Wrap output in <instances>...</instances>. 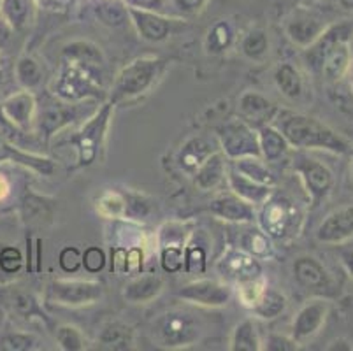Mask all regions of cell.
<instances>
[{
  "label": "cell",
  "mask_w": 353,
  "mask_h": 351,
  "mask_svg": "<svg viewBox=\"0 0 353 351\" xmlns=\"http://www.w3.org/2000/svg\"><path fill=\"white\" fill-rule=\"evenodd\" d=\"M280 132L290 146L299 150H325L332 153H346L350 150L348 143L338 132L306 114L285 116Z\"/></svg>",
  "instance_id": "cell-1"
},
{
  "label": "cell",
  "mask_w": 353,
  "mask_h": 351,
  "mask_svg": "<svg viewBox=\"0 0 353 351\" xmlns=\"http://www.w3.org/2000/svg\"><path fill=\"white\" fill-rule=\"evenodd\" d=\"M101 69L102 66L97 63L62 58V69L54 93L67 102L83 101L86 97H99L102 90Z\"/></svg>",
  "instance_id": "cell-2"
},
{
  "label": "cell",
  "mask_w": 353,
  "mask_h": 351,
  "mask_svg": "<svg viewBox=\"0 0 353 351\" xmlns=\"http://www.w3.org/2000/svg\"><path fill=\"white\" fill-rule=\"evenodd\" d=\"M163 63H165L163 60L153 57L136 58L127 63L117 76L111 102L117 104V102L128 101V99L146 93L162 74Z\"/></svg>",
  "instance_id": "cell-3"
},
{
  "label": "cell",
  "mask_w": 353,
  "mask_h": 351,
  "mask_svg": "<svg viewBox=\"0 0 353 351\" xmlns=\"http://www.w3.org/2000/svg\"><path fill=\"white\" fill-rule=\"evenodd\" d=\"M202 334L199 318L188 311H167L153 325V336L165 348H185L195 344Z\"/></svg>",
  "instance_id": "cell-4"
},
{
  "label": "cell",
  "mask_w": 353,
  "mask_h": 351,
  "mask_svg": "<svg viewBox=\"0 0 353 351\" xmlns=\"http://www.w3.org/2000/svg\"><path fill=\"white\" fill-rule=\"evenodd\" d=\"M113 102L102 106L99 111L90 116L72 137L76 153H78L79 167L92 166L99 159V153H101L105 139V132L109 127V120L113 116Z\"/></svg>",
  "instance_id": "cell-5"
},
{
  "label": "cell",
  "mask_w": 353,
  "mask_h": 351,
  "mask_svg": "<svg viewBox=\"0 0 353 351\" xmlns=\"http://www.w3.org/2000/svg\"><path fill=\"white\" fill-rule=\"evenodd\" d=\"M220 151L225 159L237 160L245 157H260L259 132L253 130L246 121L230 120L216 130Z\"/></svg>",
  "instance_id": "cell-6"
},
{
  "label": "cell",
  "mask_w": 353,
  "mask_h": 351,
  "mask_svg": "<svg viewBox=\"0 0 353 351\" xmlns=\"http://www.w3.org/2000/svg\"><path fill=\"white\" fill-rule=\"evenodd\" d=\"M104 297V285L88 279H54L48 285V299L65 308L97 304Z\"/></svg>",
  "instance_id": "cell-7"
},
{
  "label": "cell",
  "mask_w": 353,
  "mask_h": 351,
  "mask_svg": "<svg viewBox=\"0 0 353 351\" xmlns=\"http://www.w3.org/2000/svg\"><path fill=\"white\" fill-rule=\"evenodd\" d=\"M295 214H297V211L290 201L272 193L271 197L262 204V211L259 214L260 228L271 239H281V237L287 236L288 230L294 225Z\"/></svg>",
  "instance_id": "cell-8"
},
{
  "label": "cell",
  "mask_w": 353,
  "mask_h": 351,
  "mask_svg": "<svg viewBox=\"0 0 353 351\" xmlns=\"http://www.w3.org/2000/svg\"><path fill=\"white\" fill-rule=\"evenodd\" d=\"M176 295L202 308H223L232 299V288L216 279H197L181 286Z\"/></svg>",
  "instance_id": "cell-9"
},
{
  "label": "cell",
  "mask_w": 353,
  "mask_h": 351,
  "mask_svg": "<svg viewBox=\"0 0 353 351\" xmlns=\"http://www.w3.org/2000/svg\"><path fill=\"white\" fill-rule=\"evenodd\" d=\"M294 170L299 174L301 181H303L304 188L311 199V204L319 205L320 201L327 197V193L330 192L334 185L332 172H330L329 167L323 166L319 160L301 157V159L295 160Z\"/></svg>",
  "instance_id": "cell-10"
},
{
  "label": "cell",
  "mask_w": 353,
  "mask_h": 351,
  "mask_svg": "<svg viewBox=\"0 0 353 351\" xmlns=\"http://www.w3.org/2000/svg\"><path fill=\"white\" fill-rule=\"evenodd\" d=\"M35 112H37V102L30 90L12 93L0 104V118L12 130L27 132L35 121Z\"/></svg>",
  "instance_id": "cell-11"
},
{
  "label": "cell",
  "mask_w": 353,
  "mask_h": 351,
  "mask_svg": "<svg viewBox=\"0 0 353 351\" xmlns=\"http://www.w3.org/2000/svg\"><path fill=\"white\" fill-rule=\"evenodd\" d=\"M353 34V27L346 21L334 23L323 28L322 34L314 39L307 48H304V62L313 72H320L323 58L327 57L330 50L341 41H348Z\"/></svg>",
  "instance_id": "cell-12"
},
{
  "label": "cell",
  "mask_w": 353,
  "mask_h": 351,
  "mask_svg": "<svg viewBox=\"0 0 353 351\" xmlns=\"http://www.w3.org/2000/svg\"><path fill=\"white\" fill-rule=\"evenodd\" d=\"M327 314H329V304L325 301H320V299L310 301L295 314V320L292 323V337L301 344L316 336L322 325L325 323Z\"/></svg>",
  "instance_id": "cell-13"
},
{
  "label": "cell",
  "mask_w": 353,
  "mask_h": 351,
  "mask_svg": "<svg viewBox=\"0 0 353 351\" xmlns=\"http://www.w3.org/2000/svg\"><path fill=\"white\" fill-rule=\"evenodd\" d=\"M128 14L139 37L148 43H162L171 34V19L162 16V12L128 8Z\"/></svg>",
  "instance_id": "cell-14"
},
{
  "label": "cell",
  "mask_w": 353,
  "mask_h": 351,
  "mask_svg": "<svg viewBox=\"0 0 353 351\" xmlns=\"http://www.w3.org/2000/svg\"><path fill=\"white\" fill-rule=\"evenodd\" d=\"M210 211L220 220L232 221V223H253L256 220L255 205L243 201L232 192L214 199L210 205Z\"/></svg>",
  "instance_id": "cell-15"
},
{
  "label": "cell",
  "mask_w": 353,
  "mask_h": 351,
  "mask_svg": "<svg viewBox=\"0 0 353 351\" xmlns=\"http://www.w3.org/2000/svg\"><path fill=\"white\" fill-rule=\"evenodd\" d=\"M353 236V205L332 211L319 227L316 239L327 244H338Z\"/></svg>",
  "instance_id": "cell-16"
},
{
  "label": "cell",
  "mask_w": 353,
  "mask_h": 351,
  "mask_svg": "<svg viewBox=\"0 0 353 351\" xmlns=\"http://www.w3.org/2000/svg\"><path fill=\"white\" fill-rule=\"evenodd\" d=\"M218 269L221 274L234 279L236 283L250 281V279H256L262 276L259 259L252 257L246 251H229L218 263Z\"/></svg>",
  "instance_id": "cell-17"
},
{
  "label": "cell",
  "mask_w": 353,
  "mask_h": 351,
  "mask_svg": "<svg viewBox=\"0 0 353 351\" xmlns=\"http://www.w3.org/2000/svg\"><path fill=\"white\" fill-rule=\"evenodd\" d=\"M78 116L79 106L65 104V102H53V104H48L39 112L37 128H39L41 135H44V139H50L51 135L57 134L60 128L72 123Z\"/></svg>",
  "instance_id": "cell-18"
},
{
  "label": "cell",
  "mask_w": 353,
  "mask_h": 351,
  "mask_svg": "<svg viewBox=\"0 0 353 351\" xmlns=\"http://www.w3.org/2000/svg\"><path fill=\"white\" fill-rule=\"evenodd\" d=\"M163 279L157 274H136L121 290V297L128 304H148L163 292Z\"/></svg>",
  "instance_id": "cell-19"
},
{
  "label": "cell",
  "mask_w": 353,
  "mask_h": 351,
  "mask_svg": "<svg viewBox=\"0 0 353 351\" xmlns=\"http://www.w3.org/2000/svg\"><path fill=\"white\" fill-rule=\"evenodd\" d=\"M225 178L230 186V192L236 193L237 197H241L243 201L250 202L253 205H262L274 193V186L260 185V183L252 181L250 178L237 172L234 167L227 169Z\"/></svg>",
  "instance_id": "cell-20"
},
{
  "label": "cell",
  "mask_w": 353,
  "mask_h": 351,
  "mask_svg": "<svg viewBox=\"0 0 353 351\" xmlns=\"http://www.w3.org/2000/svg\"><path fill=\"white\" fill-rule=\"evenodd\" d=\"M4 160L20 163L23 167H30L32 170L43 174V176H51L54 172V169H57L53 160L46 159V157H41V154L28 153V151L20 150V148H16L14 144H11L6 137L0 135V162H4Z\"/></svg>",
  "instance_id": "cell-21"
},
{
  "label": "cell",
  "mask_w": 353,
  "mask_h": 351,
  "mask_svg": "<svg viewBox=\"0 0 353 351\" xmlns=\"http://www.w3.org/2000/svg\"><path fill=\"white\" fill-rule=\"evenodd\" d=\"M294 278L306 290L329 288L330 279L322 263L313 257H299L294 262Z\"/></svg>",
  "instance_id": "cell-22"
},
{
  "label": "cell",
  "mask_w": 353,
  "mask_h": 351,
  "mask_svg": "<svg viewBox=\"0 0 353 351\" xmlns=\"http://www.w3.org/2000/svg\"><path fill=\"white\" fill-rule=\"evenodd\" d=\"M227 174V166H225V154L221 151H214L208 157L204 162L201 163L197 170L194 174V185L197 186L202 192H208V190H213L223 181Z\"/></svg>",
  "instance_id": "cell-23"
},
{
  "label": "cell",
  "mask_w": 353,
  "mask_h": 351,
  "mask_svg": "<svg viewBox=\"0 0 353 351\" xmlns=\"http://www.w3.org/2000/svg\"><path fill=\"white\" fill-rule=\"evenodd\" d=\"M325 28V23H322L319 18L307 14H299L292 18L285 27L288 39L292 43L301 48H307L314 39L319 37Z\"/></svg>",
  "instance_id": "cell-24"
},
{
  "label": "cell",
  "mask_w": 353,
  "mask_h": 351,
  "mask_svg": "<svg viewBox=\"0 0 353 351\" xmlns=\"http://www.w3.org/2000/svg\"><path fill=\"white\" fill-rule=\"evenodd\" d=\"M352 67V51H350V39L341 41L323 58L320 72L329 81H339Z\"/></svg>",
  "instance_id": "cell-25"
},
{
  "label": "cell",
  "mask_w": 353,
  "mask_h": 351,
  "mask_svg": "<svg viewBox=\"0 0 353 351\" xmlns=\"http://www.w3.org/2000/svg\"><path fill=\"white\" fill-rule=\"evenodd\" d=\"M259 144H260V157L264 162H280L285 154L288 153V141L281 134L280 128H274L271 125H264L259 130Z\"/></svg>",
  "instance_id": "cell-26"
},
{
  "label": "cell",
  "mask_w": 353,
  "mask_h": 351,
  "mask_svg": "<svg viewBox=\"0 0 353 351\" xmlns=\"http://www.w3.org/2000/svg\"><path fill=\"white\" fill-rule=\"evenodd\" d=\"M211 153H214L213 144L206 139V137H192L187 143L183 144L181 151H179L178 162L185 172H188L190 176H194L195 170L201 167V163L210 157Z\"/></svg>",
  "instance_id": "cell-27"
},
{
  "label": "cell",
  "mask_w": 353,
  "mask_h": 351,
  "mask_svg": "<svg viewBox=\"0 0 353 351\" xmlns=\"http://www.w3.org/2000/svg\"><path fill=\"white\" fill-rule=\"evenodd\" d=\"M239 109L245 114V118H248L252 123L262 125V127H264L265 121L274 118L276 112L274 106L264 95H260L256 92L243 93L239 99Z\"/></svg>",
  "instance_id": "cell-28"
},
{
  "label": "cell",
  "mask_w": 353,
  "mask_h": 351,
  "mask_svg": "<svg viewBox=\"0 0 353 351\" xmlns=\"http://www.w3.org/2000/svg\"><path fill=\"white\" fill-rule=\"evenodd\" d=\"M134 328L121 321H113V323L105 325L102 328L101 336H99V346L104 350L123 351L134 348Z\"/></svg>",
  "instance_id": "cell-29"
},
{
  "label": "cell",
  "mask_w": 353,
  "mask_h": 351,
  "mask_svg": "<svg viewBox=\"0 0 353 351\" xmlns=\"http://www.w3.org/2000/svg\"><path fill=\"white\" fill-rule=\"evenodd\" d=\"M95 16L109 28H120L130 21L128 6L123 0H99L95 4Z\"/></svg>",
  "instance_id": "cell-30"
},
{
  "label": "cell",
  "mask_w": 353,
  "mask_h": 351,
  "mask_svg": "<svg viewBox=\"0 0 353 351\" xmlns=\"http://www.w3.org/2000/svg\"><path fill=\"white\" fill-rule=\"evenodd\" d=\"M34 12V0H2L0 14L4 16L14 30H25Z\"/></svg>",
  "instance_id": "cell-31"
},
{
  "label": "cell",
  "mask_w": 353,
  "mask_h": 351,
  "mask_svg": "<svg viewBox=\"0 0 353 351\" xmlns=\"http://www.w3.org/2000/svg\"><path fill=\"white\" fill-rule=\"evenodd\" d=\"M234 169L239 174L250 178L252 181L260 183V185L276 186L274 174L268 169L265 162H262V157H245V159L232 160Z\"/></svg>",
  "instance_id": "cell-32"
},
{
  "label": "cell",
  "mask_w": 353,
  "mask_h": 351,
  "mask_svg": "<svg viewBox=\"0 0 353 351\" xmlns=\"http://www.w3.org/2000/svg\"><path fill=\"white\" fill-rule=\"evenodd\" d=\"M274 83L288 99H299L303 93V77L292 63H280L274 70Z\"/></svg>",
  "instance_id": "cell-33"
},
{
  "label": "cell",
  "mask_w": 353,
  "mask_h": 351,
  "mask_svg": "<svg viewBox=\"0 0 353 351\" xmlns=\"http://www.w3.org/2000/svg\"><path fill=\"white\" fill-rule=\"evenodd\" d=\"M285 309H287V297L280 292L265 286L256 304L252 308V313L262 320H272V318L280 317Z\"/></svg>",
  "instance_id": "cell-34"
},
{
  "label": "cell",
  "mask_w": 353,
  "mask_h": 351,
  "mask_svg": "<svg viewBox=\"0 0 353 351\" xmlns=\"http://www.w3.org/2000/svg\"><path fill=\"white\" fill-rule=\"evenodd\" d=\"M95 208L101 217L109 218H127L128 211V199L127 193L117 192V190H108L95 201Z\"/></svg>",
  "instance_id": "cell-35"
},
{
  "label": "cell",
  "mask_w": 353,
  "mask_h": 351,
  "mask_svg": "<svg viewBox=\"0 0 353 351\" xmlns=\"http://www.w3.org/2000/svg\"><path fill=\"white\" fill-rule=\"evenodd\" d=\"M230 350L232 351H260L262 350V341H260L259 330L252 320L241 321L234 328L232 337H230Z\"/></svg>",
  "instance_id": "cell-36"
},
{
  "label": "cell",
  "mask_w": 353,
  "mask_h": 351,
  "mask_svg": "<svg viewBox=\"0 0 353 351\" xmlns=\"http://www.w3.org/2000/svg\"><path fill=\"white\" fill-rule=\"evenodd\" d=\"M8 301L11 309L16 314H20L21 318H27L30 320L32 317H37L41 320L46 318V314L43 313V309L39 308V302L30 292L27 290H12L11 294L8 295Z\"/></svg>",
  "instance_id": "cell-37"
},
{
  "label": "cell",
  "mask_w": 353,
  "mask_h": 351,
  "mask_svg": "<svg viewBox=\"0 0 353 351\" xmlns=\"http://www.w3.org/2000/svg\"><path fill=\"white\" fill-rule=\"evenodd\" d=\"M232 41H234L232 27H230L229 21L220 19V21H216V23L208 30L204 46H206L208 53L218 54V53H223V51L232 44Z\"/></svg>",
  "instance_id": "cell-38"
},
{
  "label": "cell",
  "mask_w": 353,
  "mask_h": 351,
  "mask_svg": "<svg viewBox=\"0 0 353 351\" xmlns=\"http://www.w3.org/2000/svg\"><path fill=\"white\" fill-rule=\"evenodd\" d=\"M14 76L25 90H32L43 81V69L35 58L21 57L14 66Z\"/></svg>",
  "instance_id": "cell-39"
},
{
  "label": "cell",
  "mask_w": 353,
  "mask_h": 351,
  "mask_svg": "<svg viewBox=\"0 0 353 351\" xmlns=\"http://www.w3.org/2000/svg\"><path fill=\"white\" fill-rule=\"evenodd\" d=\"M62 58L104 66V57H102L101 48L97 44L90 43V41H74V43L67 44L62 51Z\"/></svg>",
  "instance_id": "cell-40"
},
{
  "label": "cell",
  "mask_w": 353,
  "mask_h": 351,
  "mask_svg": "<svg viewBox=\"0 0 353 351\" xmlns=\"http://www.w3.org/2000/svg\"><path fill=\"white\" fill-rule=\"evenodd\" d=\"M241 244H243V251L250 253L255 259H269L272 255L271 237L262 228H253V230L246 232Z\"/></svg>",
  "instance_id": "cell-41"
},
{
  "label": "cell",
  "mask_w": 353,
  "mask_h": 351,
  "mask_svg": "<svg viewBox=\"0 0 353 351\" xmlns=\"http://www.w3.org/2000/svg\"><path fill=\"white\" fill-rule=\"evenodd\" d=\"M269 50V37L262 28H253L246 32L243 41H241V51L250 60H259L264 57Z\"/></svg>",
  "instance_id": "cell-42"
},
{
  "label": "cell",
  "mask_w": 353,
  "mask_h": 351,
  "mask_svg": "<svg viewBox=\"0 0 353 351\" xmlns=\"http://www.w3.org/2000/svg\"><path fill=\"white\" fill-rule=\"evenodd\" d=\"M185 248L174 244H163L160 246V265L167 274H178L185 265Z\"/></svg>",
  "instance_id": "cell-43"
},
{
  "label": "cell",
  "mask_w": 353,
  "mask_h": 351,
  "mask_svg": "<svg viewBox=\"0 0 353 351\" xmlns=\"http://www.w3.org/2000/svg\"><path fill=\"white\" fill-rule=\"evenodd\" d=\"M0 350L2 351H32L39 350V339L34 334L9 332L0 336Z\"/></svg>",
  "instance_id": "cell-44"
},
{
  "label": "cell",
  "mask_w": 353,
  "mask_h": 351,
  "mask_svg": "<svg viewBox=\"0 0 353 351\" xmlns=\"http://www.w3.org/2000/svg\"><path fill=\"white\" fill-rule=\"evenodd\" d=\"M57 343L63 351H81L85 350V339L78 327L62 325L57 328Z\"/></svg>",
  "instance_id": "cell-45"
},
{
  "label": "cell",
  "mask_w": 353,
  "mask_h": 351,
  "mask_svg": "<svg viewBox=\"0 0 353 351\" xmlns=\"http://www.w3.org/2000/svg\"><path fill=\"white\" fill-rule=\"evenodd\" d=\"M183 269L187 270L188 274H202V272H206V251L202 250L201 246L187 244Z\"/></svg>",
  "instance_id": "cell-46"
},
{
  "label": "cell",
  "mask_w": 353,
  "mask_h": 351,
  "mask_svg": "<svg viewBox=\"0 0 353 351\" xmlns=\"http://www.w3.org/2000/svg\"><path fill=\"white\" fill-rule=\"evenodd\" d=\"M105 262H108V259H105L104 250L99 246L86 248L85 253H83V267L90 274H99L105 267Z\"/></svg>",
  "instance_id": "cell-47"
},
{
  "label": "cell",
  "mask_w": 353,
  "mask_h": 351,
  "mask_svg": "<svg viewBox=\"0 0 353 351\" xmlns=\"http://www.w3.org/2000/svg\"><path fill=\"white\" fill-rule=\"evenodd\" d=\"M59 263L60 269L67 274H74V272H78L83 265V253L78 250V248L74 246H67L60 251L59 255Z\"/></svg>",
  "instance_id": "cell-48"
},
{
  "label": "cell",
  "mask_w": 353,
  "mask_h": 351,
  "mask_svg": "<svg viewBox=\"0 0 353 351\" xmlns=\"http://www.w3.org/2000/svg\"><path fill=\"white\" fill-rule=\"evenodd\" d=\"M23 265V255L21 251L14 246H6L0 251V269L8 272V274H14Z\"/></svg>",
  "instance_id": "cell-49"
},
{
  "label": "cell",
  "mask_w": 353,
  "mask_h": 351,
  "mask_svg": "<svg viewBox=\"0 0 353 351\" xmlns=\"http://www.w3.org/2000/svg\"><path fill=\"white\" fill-rule=\"evenodd\" d=\"M265 346H262V350L269 351H295L299 350V343L294 339V337L288 336H280V334H269L268 339H265Z\"/></svg>",
  "instance_id": "cell-50"
},
{
  "label": "cell",
  "mask_w": 353,
  "mask_h": 351,
  "mask_svg": "<svg viewBox=\"0 0 353 351\" xmlns=\"http://www.w3.org/2000/svg\"><path fill=\"white\" fill-rule=\"evenodd\" d=\"M143 259H144V251L143 248H128L127 250V270L125 274H141L143 270Z\"/></svg>",
  "instance_id": "cell-51"
},
{
  "label": "cell",
  "mask_w": 353,
  "mask_h": 351,
  "mask_svg": "<svg viewBox=\"0 0 353 351\" xmlns=\"http://www.w3.org/2000/svg\"><path fill=\"white\" fill-rule=\"evenodd\" d=\"M171 2L176 11L187 16L199 14L208 4V0H171Z\"/></svg>",
  "instance_id": "cell-52"
},
{
  "label": "cell",
  "mask_w": 353,
  "mask_h": 351,
  "mask_svg": "<svg viewBox=\"0 0 353 351\" xmlns=\"http://www.w3.org/2000/svg\"><path fill=\"white\" fill-rule=\"evenodd\" d=\"M128 8L141 9V11L162 12L165 9L167 0H123Z\"/></svg>",
  "instance_id": "cell-53"
},
{
  "label": "cell",
  "mask_w": 353,
  "mask_h": 351,
  "mask_svg": "<svg viewBox=\"0 0 353 351\" xmlns=\"http://www.w3.org/2000/svg\"><path fill=\"white\" fill-rule=\"evenodd\" d=\"M111 257H113L111 269H113L114 272H125V270H127V248H114Z\"/></svg>",
  "instance_id": "cell-54"
},
{
  "label": "cell",
  "mask_w": 353,
  "mask_h": 351,
  "mask_svg": "<svg viewBox=\"0 0 353 351\" xmlns=\"http://www.w3.org/2000/svg\"><path fill=\"white\" fill-rule=\"evenodd\" d=\"M12 34H14V28L9 25V21L4 18V16L0 14V48H4L6 44L11 41Z\"/></svg>",
  "instance_id": "cell-55"
},
{
  "label": "cell",
  "mask_w": 353,
  "mask_h": 351,
  "mask_svg": "<svg viewBox=\"0 0 353 351\" xmlns=\"http://www.w3.org/2000/svg\"><path fill=\"white\" fill-rule=\"evenodd\" d=\"M341 259H343V263H345L346 270H348L350 278L353 279V251H345Z\"/></svg>",
  "instance_id": "cell-56"
},
{
  "label": "cell",
  "mask_w": 353,
  "mask_h": 351,
  "mask_svg": "<svg viewBox=\"0 0 353 351\" xmlns=\"http://www.w3.org/2000/svg\"><path fill=\"white\" fill-rule=\"evenodd\" d=\"M9 195V183L4 176H0V201H4Z\"/></svg>",
  "instance_id": "cell-57"
},
{
  "label": "cell",
  "mask_w": 353,
  "mask_h": 351,
  "mask_svg": "<svg viewBox=\"0 0 353 351\" xmlns=\"http://www.w3.org/2000/svg\"><path fill=\"white\" fill-rule=\"evenodd\" d=\"M345 343H346V341H343V339L334 341V343L329 346V350L330 351H334V350H346V351H350V350H352V346H343V344H345Z\"/></svg>",
  "instance_id": "cell-58"
},
{
  "label": "cell",
  "mask_w": 353,
  "mask_h": 351,
  "mask_svg": "<svg viewBox=\"0 0 353 351\" xmlns=\"http://www.w3.org/2000/svg\"><path fill=\"white\" fill-rule=\"evenodd\" d=\"M338 4L348 11H353V0H338Z\"/></svg>",
  "instance_id": "cell-59"
},
{
  "label": "cell",
  "mask_w": 353,
  "mask_h": 351,
  "mask_svg": "<svg viewBox=\"0 0 353 351\" xmlns=\"http://www.w3.org/2000/svg\"><path fill=\"white\" fill-rule=\"evenodd\" d=\"M352 69V79H350V86H352V93H353V67H350Z\"/></svg>",
  "instance_id": "cell-60"
},
{
  "label": "cell",
  "mask_w": 353,
  "mask_h": 351,
  "mask_svg": "<svg viewBox=\"0 0 353 351\" xmlns=\"http://www.w3.org/2000/svg\"><path fill=\"white\" fill-rule=\"evenodd\" d=\"M2 318H4V311L0 309V323H2Z\"/></svg>",
  "instance_id": "cell-61"
},
{
  "label": "cell",
  "mask_w": 353,
  "mask_h": 351,
  "mask_svg": "<svg viewBox=\"0 0 353 351\" xmlns=\"http://www.w3.org/2000/svg\"><path fill=\"white\" fill-rule=\"evenodd\" d=\"M0 6H2V0H0Z\"/></svg>",
  "instance_id": "cell-62"
}]
</instances>
